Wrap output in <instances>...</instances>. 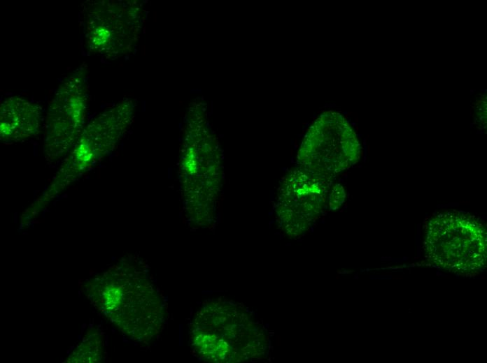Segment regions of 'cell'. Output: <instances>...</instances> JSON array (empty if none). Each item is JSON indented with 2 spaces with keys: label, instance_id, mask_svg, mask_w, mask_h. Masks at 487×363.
<instances>
[{
  "label": "cell",
  "instance_id": "2",
  "mask_svg": "<svg viewBox=\"0 0 487 363\" xmlns=\"http://www.w3.org/2000/svg\"><path fill=\"white\" fill-rule=\"evenodd\" d=\"M356 135L340 114L329 111L318 117L304 136L297 166L332 179L358 161Z\"/></svg>",
  "mask_w": 487,
  "mask_h": 363
},
{
  "label": "cell",
  "instance_id": "5",
  "mask_svg": "<svg viewBox=\"0 0 487 363\" xmlns=\"http://www.w3.org/2000/svg\"><path fill=\"white\" fill-rule=\"evenodd\" d=\"M38 107L19 97H10L2 103L0 112L1 139L18 141L34 135L38 129Z\"/></svg>",
  "mask_w": 487,
  "mask_h": 363
},
{
  "label": "cell",
  "instance_id": "3",
  "mask_svg": "<svg viewBox=\"0 0 487 363\" xmlns=\"http://www.w3.org/2000/svg\"><path fill=\"white\" fill-rule=\"evenodd\" d=\"M332 179L299 166L283 179L278 189L277 212L288 232L304 231L323 209Z\"/></svg>",
  "mask_w": 487,
  "mask_h": 363
},
{
  "label": "cell",
  "instance_id": "1",
  "mask_svg": "<svg viewBox=\"0 0 487 363\" xmlns=\"http://www.w3.org/2000/svg\"><path fill=\"white\" fill-rule=\"evenodd\" d=\"M425 256L439 267L454 272H473L486 261V228L479 218L456 210L434 214L427 221Z\"/></svg>",
  "mask_w": 487,
  "mask_h": 363
},
{
  "label": "cell",
  "instance_id": "4",
  "mask_svg": "<svg viewBox=\"0 0 487 363\" xmlns=\"http://www.w3.org/2000/svg\"><path fill=\"white\" fill-rule=\"evenodd\" d=\"M87 104V85L83 77L73 75L59 86L47 112V155L53 158L64 155L80 138Z\"/></svg>",
  "mask_w": 487,
  "mask_h": 363
},
{
  "label": "cell",
  "instance_id": "6",
  "mask_svg": "<svg viewBox=\"0 0 487 363\" xmlns=\"http://www.w3.org/2000/svg\"><path fill=\"white\" fill-rule=\"evenodd\" d=\"M328 198L330 208L332 209L338 208L345 199V191L343 186L340 184L334 186Z\"/></svg>",
  "mask_w": 487,
  "mask_h": 363
}]
</instances>
